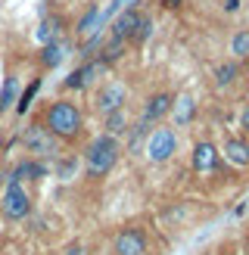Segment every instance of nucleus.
Listing matches in <instances>:
<instances>
[{"label":"nucleus","mask_w":249,"mask_h":255,"mask_svg":"<svg viewBox=\"0 0 249 255\" xmlns=\"http://www.w3.org/2000/svg\"><path fill=\"white\" fill-rule=\"evenodd\" d=\"M119 162V143H116V137H97L91 146H87V168H91L94 177L100 174H106L112 165Z\"/></svg>","instance_id":"nucleus-1"},{"label":"nucleus","mask_w":249,"mask_h":255,"mask_svg":"<svg viewBox=\"0 0 249 255\" xmlns=\"http://www.w3.org/2000/svg\"><path fill=\"white\" fill-rule=\"evenodd\" d=\"M47 131L56 137H75L81 131V112L75 109L72 103H53L47 112Z\"/></svg>","instance_id":"nucleus-2"},{"label":"nucleus","mask_w":249,"mask_h":255,"mask_svg":"<svg viewBox=\"0 0 249 255\" xmlns=\"http://www.w3.org/2000/svg\"><path fill=\"white\" fill-rule=\"evenodd\" d=\"M0 209H3V215H6V218H12V221H19V218H25V215L31 212V199L22 190L19 181H9L3 199H0Z\"/></svg>","instance_id":"nucleus-3"},{"label":"nucleus","mask_w":249,"mask_h":255,"mask_svg":"<svg viewBox=\"0 0 249 255\" xmlns=\"http://www.w3.org/2000/svg\"><path fill=\"white\" fill-rule=\"evenodd\" d=\"M25 149L34 152V156H53L56 140H53V134H50L44 125H31L28 131H25Z\"/></svg>","instance_id":"nucleus-4"},{"label":"nucleus","mask_w":249,"mask_h":255,"mask_svg":"<svg viewBox=\"0 0 249 255\" xmlns=\"http://www.w3.org/2000/svg\"><path fill=\"white\" fill-rule=\"evenodd\" d=\"M174 146H178V137H174V131H168V128H159V131H153V137H149L146 152H149V159H153V162H165V159H171Z\"/></svg>","instance_id":"nucleus-5"},{"label":"nucleus","mask_w":249,"mask_h":255,"mask_svg":"<svg viewBox=\"0 0 249 255\" xmlns=\"http://www.w3.org/2000/svg\"><path fill=\"white\" fill-rule=\"evenodd\" d=\"M143 252H146V237H143V231L131 227V231H122L116 237V255H143Z\"/></svg>","instance_id":"nucleus-6"},{"label":"nucleus","mask_w":249,"mask_h":255,"mask_svg":"<svg viewBox=\"0 0 249 255\" xmlns=\"http://www.w3.org/2000/svg\"><path fill=\"white\" fill-rule=\"evenodd\" d=\"M137 22H140V12H137V9H124L122 16L116 19V25H112V37H116V41H128V37H134Z\"/></svg>","instance_id":"nucleus-7"},{"label":"nucleus","mask_w":249,"mask_h":255,"mask_svg":"<svg viewBox=\"0 0 249 255\" xmlns=\"http://www.w3.org/2000/svg\"><path fill=\"white\" fill-rule=\"evenodd\" d=\"M122 103H124V87L122 84H109L97 97V106H100V112H106V116L116 112V109H122Z\"/></svg>","instance_id":"nucleus-8"},{"label":"nucleus","mask_w":249,"mask_h":255,"mask_svg":"<svg viewBox=\"0 0 249 255\" xmlns=\"http://www.w3.org/2000/svg\"><path fill=\"white\" fill-rule=\"evenodd\" d=\"M215 165H218L215 146H212V143H196V149H193V168L196 171H212Z\"/></svg>","instance_id":"nucleus-9"},{"label":"nucleus","mask_w":249,"mask_h":255,"mask_svg":"<svg viewBox=\"0 0 249 255\" xmlns=\"http://www.w3.org/2000/svg\"><path fill=\"white\" fill-rule=\"evenodd\" d=\"M171 109V97L168 94H159V97H153L146 103V109H143V122H156V119H162L165 112Z\"/></svg>","instance_id":"nucleus-10"},{"label":"nucleus","mask_w":249,"mask_h":255,"mask_svg":"<svg viewBox=\"0 0 249 255\" xmlns=\"http://www.w3.org/2000/svg\"><path fill=\"white\" fill-rule=\"evenodd\" d=\"M224 156L237 165H249V143H243V140H228V143H224Z\"/></svg>","instance_id":"nucleus-11"},{"label":"nucleus","mask_w":249,"mask_h":255,"mask_svg":"<svg viewBox=\"0 0 249 255\" xmlns=\"http://www.w3.org/2000/svg\"><path fill=\"white\" fill-rule=\"evenodd\" d=\"M16 94H19V81L16 78H6L3 81V91H0V112H6L12 103H16Z\"/></svg>","instance_id":"nucleus-12"},{"label":"nucleus","mask_w":249,"mask_h":255,"mask_svg":"<svg viewBox=\"0 0 249 255\" xmlns=\"http://www.w3.org/2000/svg\"><path fill=\"white\" fill-rule=\"evenodd\" d=\"M41 174H44V165H34V162H22L19 168L12 171V177H9V181H22V177L28 181V177H41Z\"/></svg>","instance_id":"nucleus-13"},{"label":"nucleus","mask_w":249,"mask_h":255,"mask_svg":"<svg viewBox=\"0 0 249 255\" xmlns=\"http://www.w3.org/2000/svg\"><path fill=\"white\" fill-rule=\"evenodd\" d=\"M97 22H103V12H100L97 6H91V9L84 12V19L78 22V31H81V34H87V31H94V28H97Z\"/></svg>","instance_id":"nucleus-14"},{"label":"nucleus","mask_w":249,"mask_h":255,"mask_svg":"<svg viewBox=\"0 0 249 255\" xmlns=\"http://www.w3.org/2000/svg\"><path fill=\"white\" fill-rule=\"evenodd\" d=\"M174 106H178V116H174V122H178V125H187V122H190V116H193V100H190V97H181Z\"/></svg>","instance_id":"nucleus-15"},{"label":"nucleus","mask_w":249,"mask_h":255,"mask_svg":"<svg viewBox=\"0 0 249 255\" xmlns=\"http://www.w3.org/2000/svg\"><path fill=\"white\" fill-rule=\"evenodd\" d=\"M59 59H62V47H59V44H47L44 53H41V62L53 69V66H59Z\"/></svg>","instance_id":"nucleus-16"},{"label":"nucleus","mask_w":249,"mask_h":255,"mask_svg":"<svg viewBox=\"0 0 249 255\" xmlns=\"http://www.w3.org/2000/svg\"><path fill=\"white\" fill-rule=\"evenodd\" d=\"M106 128H109V134H122V131H124V112H122V109L109 112V119H106Z\"/></svg>","instance_id":"nucleus-17"},{"label":"nucleus","mask_w":249,"mask_h":255,"mask_svg":"<svg viewBox=\"0 0 249 255\" xmlns=\"http://www.w3.org/2000/svg\"><path fill=\"white\" fill-rule=\"evenodd\" d=\"M56 28H59V19H44L41 28H37V37H41V41H50V37L56 34Z\"/></svg>","instance_id":"nucleus-18"},{"label":"nucleus","mask_w":249,"mask_h":255,"mask_svg":"<svg viewBox=\"0 0 249 255\" xmlns=\"http://www.w3.org/2000/svg\"><path fill=\"white\" fill-rule=\"evenodd\" d=\"M34 94H37V81H34V84H31V87H28V91H25L22 97H19V103H16V109L22 112V116H25V109L31 106V100H34Z\"/></svg>","instance_id":"nucleus-19"},{"label":"nucleus","mask_w":249,"mask_h":255,"mask_svg":"<svg viewBox=\"0 0 249 255\" xmlns=\"http://www.w3.org/2000/svg\"><path fill=\"white\" fill-rule=\"evenodd\" d=\"M149 34H153V22H149V19H143V16H140V22H137V31H134V37H137V41L143 44V41H146Z\"/></svg>","instance_id":"nucleus-20"},{"label":"nucleus","mask_w":249,"mask_h":255,"mask_svg":"<svg viewBox=\"0 0 249 255\" xmlns=\"http://www.w3.org/2000/svg\"><path fill=\"white\" fill-rule=\"evenodd\" d=\"M234 53L237 56H246L249 53V31H243V34L234 37Z\"/></svg>","instance_id":"nucleus-21"},{"label":"nucleus","mask_w":249,"mask_h":255,"mask_svg":"<svg viewBox=\"0 0 249 255\" xmlns=\"http://www.w3.org/2000/svg\"><path fill=\"white\" fill-rule=\"evenodd\" d=\"M122 44H124V41H112V44L103 50V59H100V62H112V59H119V56H122Z\"/></svg>","instance_id":"nucleus-22"},{"label":"nucleus","mask_w":249,"mask_h":255,"mask_svg":"<svg viewBox=\"0 0 249 255\" xmlns=\"http://www.w3.org/2000/svg\"><path fill=\"white\" fill-rule=\"evenodd\" d=\"M234 75H237V66H221V69H218V84H221V87L231 84Z\"/></svg>","instance_id":"nucleus-23"},{"label":"nucleus","mask_w":249,"mask_h":255,"mask_svg":"<svg viewBox=\"0 0 249 255\" xmlns=\"http://www.w3.org/2000/svg\"><path fill=\"white\" fill-rule=\"evenodd\" d=\"M72 171H75V159H66V162L59 165V177H62V181H69Z\"/></svg>","instance_id":"nucleus-24"},{"label":"nucleus","mask_w":249,"mask_h":255,"mask_svg":"<svg viewBox=\"0 0 249 255\" xmlns=\"http://www.w3.org/2000/svg\"><path fill=\"white\" fill-rule=\"evenodd\" d=\"M66 87H84V78H81V72H72L69 78H66Z\"/></svg>","instance_id":"nucleus-25"},{"label":"nucleus","mask_w":249,"mask_h":255,"mask_svg":"<svg viewBox=\"0 0 249 255\" xmlns=\"http://www.w3.org/2000/svg\"><path fill=\"white\" fill-rule=\"evenodd\" d=\"M124 3H131V0H112V3H109V9H106V12H103V19H106V16H109V12H116V9H119V6H124Z\"/></svg>","instance_id":"nucleus-26"},{"label":"nucleus","mask_w":249,"mask_h":255,"mask_svg":"<svg viewBox=\"0 0 249 255\" xmlns=\"http://www.w3.org/2000/svg\"><path fill=\"white\" fill-rule=\"evenodd\" d=\"M237 6H240V0H224V9H228V12H234Z\"/></svg>","instance_id":"nucleus-27"},{"label":"nucleus","mask_w":249,"mask_h":255,"mask_svg":"<svg viewBox=\"0 0 249 255\" xmlns=\"http://www.w3.org/2000/svg\"><path fill=\"white\" fill-rule=\"evenodd\" d=\"M243 128H246V131H249V109L243 112Z\"/></svg>","instance_id":"nucleus-28"},{"label":"nucleus","mask_w":249,"mask_h":255,"mask_svg":"<svg viewBox=\"0 0 249 255\" xmlns=\"http://www.w3.org/2000/svg\"><path fill=\"white\" fill-rule=\"evenodd\" d=\"M162 3H165V6H178L181 0H162Z\"/></svg>","instance_id":"nucleus-29"},{"label":"nucleus","mask_w":249,"mask_h":255,"mask_svg":"<svg viewBox=\"0 0 249 255\" xmlns=\"http://www.w3.org/2000/svg\"><path fill=\"white\" fill-rule=\"evenodd\" d=\"M69 255H81V249H78V246H75V249H69Z\"/></svg>","instance_id":"nucleus-30"}]
</instances>
